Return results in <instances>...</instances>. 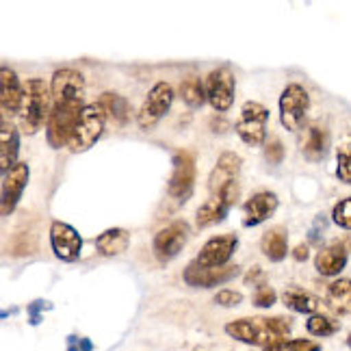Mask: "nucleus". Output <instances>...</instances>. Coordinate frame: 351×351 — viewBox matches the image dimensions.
<instances>
[{
  "label": "nucleus",
  "mask_w": 351,
  "mask_h": 351,
  "mask_svg": "<svg viewBox=\"0 0 351 351\" xmlns=\"http://www.w3.org/2000/svg\"><path fill=\"white\" fill-rule=\"evenodd\" d=\"M85 78L80 72L57 70L50 80V113L46 119V141L50 147H63L72 134L76 119L83 111Z\"/></svg>",
  "instance_id": "f257e3e1"
},
{
  "label": "nucleus",
  "mask_w": 351,
  "mask_h": 351,
  "mask_svg": "<svg viewBox=\"0 0 351 351\" xmlns=\"http://www.w3.org/2000/svg\"><path fill=\"white\" fill-rule=\"evenodd\" d=\"M293 330V321L287 317H245L230 321L226 326V334L234 341L256 347H269L278 341H285Z\"/></svg>",
  "instance_id": "f03ea898"
},
{
  "label": "nucleus",
  "mask_w": 351,
  "mask_h": 351,
  "mask_svg": "<svg viewBox=\"0 0 351 351\" xmlns=\"http://www.w3.org/2000/svg\"><path fill=\"white\" fill-rule=\"evenodd\" d=\"M20 121L26 134H35L46 124L50 113V87L42 78H31L22 85V102H20Z\"/></svg>",
  "instance_id": "7ed1b4c3"
},
{
  "label": "nucleus",
  "mask_w": 351,
  "mask_h": 351,
  "mask_svg": "<svg viewBox=\"0 0 351 351\" xmlns=\"http://www.w3.org/2000/svg\"><path fill=\"white\" fill-rule=\"evenodd\" d=\"M104 124H106V117L102 113V109L98 106V102L93 104H85L83 111H80L76 124L72 128L70 139H67V150L80 154V152H87L89 147H93L98 143V139L102 137L104 132Z\"/></svg>",
  "instance_id": "20e7f679"
},
{
  "label": "nucleus",
  "mask_w": 351,
  "mask_h": 351,
  "mask_svg": "<svg viewBox=\"0 0 351 351\" xmlns=\"http://www.w3.org/2000/svg\"><path fill=\"white\" fill-rule=\"evenodd\" d=\"M267 121H269L267 106L250 100L241 106V117L237 121V134L243 143L258 147L267 141Z\"/></svg>",
  "instance_id": "39448f33"
},
{
  "label": "nucleus",
  "mask_w": 351,
  "mask_h": 351,
  "mask_svg": "<svg viewBox=\"0 0 351 351\" xmlns=\"http://www.w3.org/2000/svg\"><path fill=\"white\" fill-rule=\"evenodd\" d=\"M241 195V189L239 182H230L228 186H223L219 193L210 195L204 204H202L195 213V221L197 228H210V226H217L226 219L228 210H230L237 199Z\"/></svg>",
  "instance_id": "423d86ee"
},
{
  "label": "nucleus",
  "mask_w": 351,
  "mask_h": 351,
  "mask_svg": "<svg viewBox=\"0 0 351 351\" xmlns=\"http://www.w3.org/2000/svg\"><path fill=\"white\" fill-rule=\"evenodd\" d=\"M308 106H310V96L308 91L297 85L291 83L280 96V121L282 126L287 130H302L304 121H306V113H308Z\"/></svg>",
  "instance_id": "0eeeda50"
},
{
  "label": "nucleus",
  "mask_w": 351,
  "mask_h": 351,
  "mask_svg": "<svg viewBox=\"0 0 351 351\" xmlns=\"http://www.w3.org/2000/svg\"><path fill=\"white\" fill-rule=\"evenodd\" d=\"M171 102H173V87L169 83H156L139 109V115H137L139 128L141 130L154 128L171 109Z\"/></svg>",
  "instance_id": "6e6552de"
},
{
  "label": "nucleus",
  "mask_w": 351,
  "mask_h": 351,
  "mask_svg": "<svg viewBox=\"0 0 351 351\" xmlns=\"http://www.w3.org/2000/svg\"><path fill=\"white\" fill-rule=\"evenodd\" d=\"M234 87H237V78L232 74L230 67H217L213 70L206 78V100L215 111L226 113L234 102Z\"/></svg>",
  "instance_id": "1a4fd4ad"
},
{
  "label": "nucleus",
  "mask_w": 351,
  "mask_h": 351,
  "mask_svg": "<svg viewBox=\"0 0 351 351\" xmlns=\"http://www.w3.org/2000/svg\"><path fill=\"white\" fill-rule=\"evenodd\" d=\"M195 186V156L189 150H178L173 154V171L169 178L167 193L173 199H186L191 197Z\"/></svg>",
  "instance_id": "9d476101"
},
{
  "label": "nucleus",
  "mask_w": 351,
  "mask_h": 351,
  "mask_svg": "<svg viewBox=\"0 0 351 351\" xmlns=\"http://www.w3.org/2000/svg\"><path fill=\"white\" fill-rule=\"evenodd\" d=\"M189 234H191V228H189L186 221H182V219L171 221L167 228H163V230L154 237V241H152L154 256L163 263L173 261L186 245Z\"/></svg>",
  "instance_id": "9b49d317"
},
{
  "label": "nucleus",
  "mask_w": 351,
  "mask_h": 351,
  "mask_svg": "<svg viewBox=\"0 0 351 351\" xmlns=\"http://www.w3.org/2000/svg\"><path fill=\"white\" fill-rule=\"evenodd\" d=\"M239 274V265H223V267H204L199 265L197 261L189 263L184 269V282L189 287L193 289H213V287H219L223 282L237 278Z\"/></svg>",
  "instance_id": "f8f14e48"
},
{
  "label": "nucleus",
  "mask_w": 351,
  "mask_h": 351,
  "mask_svg": "<svg viewBox=\"0 0 351 351\" xmlns=\"http://www.w3.org/2000/svg\"><path fill=\"white\" fill-rule=\"evenodd\" d=\"M31 178V169L26 163L13 165L7 173L3 186H0V217H9V215L18 208V202L24 193L26 184Z\"/></svg>",
  "instance_id": "ddd939ff"
},
{
  "label": "nucleus",
  "mask_w": 351,
  "mask_h": 351,
  "mask_svg": "<svg viewBox=\"0 0 351 351\" xmlns=\"http://www.w3.org/2000/svg\"><path fill=\"white\" fill-rule=\"evenodd\" d=\"M50 245H52V252H55V256L59 261L74 263L80 256V250H83V237H80L70 223L52 221Z\"/></svg>",
  "instance_id": "4468645a"
},
{
  "label": "nucleus",
  "mask_w": 351,
  "mask_h": 351,
  "mask_svg": "<svg viewBox=\"0 0 351 351\" xmlns=\"http://www.w3.org/2000/svg\"><path fill=\"white\" fill-rule=\"evenodd\" d=\"M239 247V237L237 234H221V237H213L206 241V245L199 250L197 254V263L204 267H223L228 261L232 258V254Z\"/></svg>",
  "instance_id": "2eb2a0df"
},
{
  "label": "nucleus",
  "mask_w": 351,
  "mask_h": 351,
  "mask_svg": "<svg viewBox=\"0 0 351 351\" xmlns=\"http://www.w3.org/2000/svg\"><path fill=\"white\" fill-rule=\"evenodd\" d=\"M278 195L271 191H258L254 193L245 204H243V226L254 228L265 223L271 215L278 210Z\"/></svg>",
  "instance_id": "dca6fc26"
},
{
  "label": "nucleus",
  "mask_w": 351,
  "mask_h": 351,
  "mask_svg": "<svg viewBox=\"0 0 351 351\" xmlns=\"http://www.w3.org/2000/svg\"><path fill=\"white\" fill-rule=\"evenodd\" d=\"M243 160L237 152H223L217 160V165L208 176V189L210 195L219 193L223 186H228L230 182H239V171H241Z\"/></svg>",
  "instance_id": "f3484780"
},
{
  "label": "nucleus",
  "mask_w": 351,
  "mask_h": 351,
  "mask_svg": "<svg viewBox=\"0 0 351 351\" xmlns=\"http://www.w3.org/2000/svg\"><path fill=\"white\" fill-rule=\"evenodd\" d=\"M349 261V247L347 241L345 243H332V245L323 247L317 258H315V267L321 276H339L345 265Z\"/></svg>",
  "instance_id": "a211bd4d"
},
{
  "label": "nucleus",
  "mask_w": 351,
  "mask_h": 351,
  "mask_svg": "<svg viewBox=\"0 0 351 351\" xmlns=\"http://www.w3.org/2000/svg\"><path fill=\"white\" fill-rule=\"evenodd\" d=\"M20 132L11 121H0V176H5L13 165H18Z\"/></svg>",
  "instance_id": "6ab92c4d"
},
{
  "label": "nucleus",
  "mask_w": 351,
  "mask_h": 351,
  "mask_svg": "<svg viewBox=\"0 0 351 351\" xmlns=\"http://www.w3.org/2000/svg\"><path fill=\"white\" fill-rule=\"evenodd\" d=\"M22 102V83L11 67H0V104L9 113H18Z\"/></svg>",
  "instance_id": "aec40b11"
},
{
  "label": "nucleus",
  "mask_w": 351,
  "mask_h": 351,
  "mask_svg": "<svg viewBox=\"0 0 351 351\" xmlns=\"http://www.w3.org/2000/svg\"><path fill=\"white\" fill-rule=\"evenodd\" d=\"M328 145H330V139H328V132L319 128V126H310L302 132V141H300V147H302V154L313 160V163H319V160L326 158L328 154Z\"/></svg>",
  "instance_id": "412c9836"
},
{
  "label": "nucleus",
  "mask_w": 351,
  "mask_h": 351,
  "mask_svg": "<svg viewBox=\"0 0 351 351\" xmlns=\"http://www.w3.org/2000/svg\"><path fill=\"white\" fill-rule=\"evenodd\" d=\"M261 250L271 263H280L287 258L289 254V234L282 226H276L271 230H267L261 241Z\"/></svg>",
  "instance_id": "4be33fe9"
},
{
  "label": "nucleus",
  "mask_w": 351,
  "mask_h": 351,
  "mask_svg": "<svg viewBox=\"0 0 351 351\" xmlns=\"http://www.w3.org/2000/svg\"><path fill=\"white\" fill-rule=\"evenodd\" d=\"M130 245V232L124 228H109L96 239V247L102 256H119Z\"/></svg>",
  "instance_id": "5701e85b"
},
{
  "label": "nucleus",
  "mask_w": 351,
  "mask_h": 351,
  "mask_svg": "<svg viewBox=\"0 0 351 351\" xmlns=\"http://www.w3.org/2000/svg\"><path fill=\"white\" fill-rule=\"evenodd\" d=\"M326 304L332 310L334 315H341L347 317L349 310H351V282L349 278H341V280H334L328 295H326Z\"/></svg>",
  "instance_id": "b1692460"
},
{
  "label": "nucleus",
  "mask_w": 351,
  "mask_h": 351,
  "mask_svg": "<svg viewBox=\"0 0 351 351\" xmlns=\"http://www.w3.org/2000/svg\"><path fill=\"white\" fill-rule=\"evenodd\" d=\"M282 302H285L287 308L295 310V313H300V315H317V310L321 308L319 297H315L313 293H308L300 287H289L282 293Z\"/></svg>",
  "instance_id": "393cba45"
},
{
  "label": "nucleus",
  "mask_w": 351,
  "mask_h": 351,
  "mask_svg": "<svg viewBox=\"0 0 351 351\" xmlns=\"http://www.w3.org/2000/svg\"><path fill=\"white\" fill-rule=\"evenodd\" d=\"M98 106L102 109L104 117H111L115 124H126L132 115L128 100L124 96H119V93H111V91L102 93L98 100Z\"/></svg>",
  "instance_id": "a878e982"
},
{
  "label": "nucleus",
  "mask_w": 351,
  "mask_h": 351,
  "mask_svg": "<svg viewBox=\"0 0 351 351\" xmlns=\"http://www.w3.org/2000/svg\"><path fill=\"white\" fill-rule=\"evenodd\" d=\"M180 98L184 100V104L189 109H199L206 102V91H204V83L195 76H189L180 83Z\"/></svg>",
  "instance_id": "bb28decb"
},
{
  "label": "nucleus",
  "mask_w": 351,
  "mask_h": 351,
  "mask_svg": "<svg viewBox=\"0 0 351 351\" xmlns=\"http://www.w3.org/2000/svg\"><path fill=\"white\" fill-rule=\"evenodd\" d=\"M306 330L313 334V336H319V339H326V336H332L341 330V323L328 317V315H310L308 323H306Z\"/></svg>",
  "instance_id": "cd10ccee"
},
{
  "label": "nucleus",
  "mask_w": 351,
  "mask_h": 351,
  "mask_svg": "<svg viewBox=\"0 0 351 351\" xmlns=\"http://www.w3.org/2000/svg\"><path fill=\"white\" fill-rule=\"evenodd\" d=\"M263 351H321V345L306 339H285L265 347Z\"/></svg>",
  "instance_id": "c85d7f7f"
},
{
  "label": "nucleus",
  "mask_w": 351,
  "mask_h": 351,
  "mask_svg": "<svg viewBox=\"0 0 351 351\" xmlns=\"http://www.w3.org/2000/svg\"><path fill=\"white\" fill-rule=\"evenodd\" d=\"M332 219H334L336 226H341L343 230H349V228H351V199L349 197H343L339 204L334 206Z\"/></svg>",
  "instance_id": "c756f323"
},
{
  "label": "nucleus",
  "mask_w": 351,
  "mask_h": 351,
  "mask_svg": "<svg viewBox=\"0 0 351 351\" xmlns=\"http://www.w3.org/2000/svg\"><path fill=\"white\" fill-rule=\"evenodd\" d=\"M263 145H265V158L269 165H280L282 160H285V145H282V141L278 137H271Z\"/></svg>",
  "instance_id": "7c9ffc66"
},
{
  "label": "nucleus",
  "mask_w": 351,
  "mask_h": 351,
  "mask_svg": "<svg viewBox=\"0 0 351 351\" xmlns=\"http://www.w3.org/2000/svg\"><path fill=\"white\" fill-rule=\"evenodd\" d=\"M276 300H278V295L269 285H261L252 297L254 306H258V308H271L276 304Z\"/></svg>",
  "instance_id": "2f4dec72"
},
{
  "label": "nucleus",
  "mask_w": 351,
  "mask_h": 351,
  "mask_svg": "<svg viewBox=\"0 0 351 351\" xmlns=\"http://www.w3.org/2000/svg\"><path fill=\"white\" fill-rule=\"evenodd\" d=\"M243 302V295L239 291H232V289H223L215 295V304H219L223 308H232V306H239Z\"/></svg>",
  "instance_id": "473e14b6"
},
{
  "label": "nucleus",
  "mask_w": 351,
  "mask_h": 351,
  "mask_svg": "<svg viewBox=\"0 0 351 351\" xmlns=\"http://www.w3.org/2000/svg\"><path fill=\"white\" fill-rule=\"evenodd\" d=\"M336 173H339V178L345 184L351 182V165H349V152L347 150L339 152V167H336Z\"/></svg>",
  "instance_id": "72a5a7b5"
},
{
  "label": "nucleus",
  "mask_w": 351,
  "mask_h": 351,
  "mask_svg": "<svg viewBox=\"0 0 351 351\" xmlns=\"http://www.w3.org/2000/svg\"><path fill=\"white\" fill-rule=\"evenodd\" d=\"M46 308H50V304H48V302H44V300H35L33 304H29L31 326H39V321H42V317H39V313H42V310H46Z\"/></svg>",
  "instance_id": "f704fd0d"
},
{
  "label": "nucleus",
  "mask_w": 351,
  "mask_h": 351,
  "mask_svg": "<svg viewBox=\"0 0 351 351\" xmlns=\"http://www.w3.org/2000/svg\"><path fill=\"white\" fill-rule=\"evenodd\" d=\"M308 256H310V245H308V243H300V245H295V247H293V258H295L297 263L308 261Z\"/></svg>",
  "instance_id": "c9c22d12"
},
{
  "label": "nucleus",
  "mask_w": 351,
  "mask_h": 351,
  "mask_svg": "<svg viewBox=\"0 0 351 351\" xmlns=\"http://www.w3.org/2000/svg\"><path fill=\"white\" fill-rule=\"evenodd\" d=\"M263 278H265L263 269H261V267H252V269H250V274H247V278H245V282H247V285H252V282H258V280H263Z\"/></svg>",
  "instance_id": "e433bc0d"
},
{
  "label": "nucleus",
  "mask_w": 351,
  "mask_h": 351,
  "mask_svg": "<svg viewBox=\"0 0 351 351\" xmlns=\"http://www.w3.org/2000/svg\"><path fill=\"white\" fill-rule=\"evenodd\" d=\"M0 121H3V119H0Z\"/></svg>",
  "instance_id": "4c0bfd02"
}]
</instances>
